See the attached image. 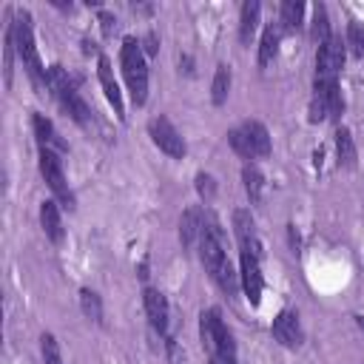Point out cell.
<instances>
[{
	"mask_svg": "<svg viewBox=\"0 0 364 364\" xmlns=\"http://www.w3.org/2000/svg\"><path fill=\"white\" fill-rule=\"evenodd\" d=\"M14 54H17V48H14V28H11V20H9L6 23V34H3V82H6V88L14 80Z\"/></svg>",
	"mask_w": 364,
	"mask_h": 364,
	"instance_id": "24",
	"label": "cell"
},
{
	"mask_svg": "<svg viewBox=\"0 0 364 364\" xmlns=\"http://www.w3.org/2000/svg\"><path fill=\"white\" fill-rule=\"evenodd\" d=\"M262 259L253 253H239V284L250 301V307L262 304V293H264V276H262Z\"/></svg>",
	"mask_w": 364,
	"mask_h": 364,
	"instance_id": "8",
	"label": "cell"
},
{
	"mask_svg": "<svg viewBox=\"0 0 364 364\" xmlns=\"http://www.w3.org/2000/svg\"><path fill=\"white\" fill-rule=\"evenodd\" d=\"M11 28H14V48H17V57L23 60V68L28 71V77H31L37 85H46V80H48V68L43 65L40 51H37L31 14H28L26 9H17L14 17H11Z\"/></svg>",
	"mask_w": 364,
	"mask_h": 364,
	"instance_id": "1",
	"label": "cell"
},
{
	"mask_svg": "<svg viewBox=\"0 0 364 364\" xmlns=\"http://www.w3.org/2000/svg\"><path fill=\"white\" fill-rule=\"evenodd\" d=\"M242 182H245L247 199H250L253 205H259L262 196H264V176H262V171H259L256 162H245V168H242Z\"/></svg>",
	"mask_w": 364,
	"mask_h": 364,
	"instance_id": "22",
	"label": "cell"
},
{
	"mask_svg": "<svg viewBox=\"0 0 364 364\" xmlns=\"http://www.w3.org/2000/svg\"><path fill=\"white\" fill-rule=\"evenodd\" d=\"M344 57H347V46L341 37H330L316 48V77L313 80H338L341 68H344Z\"/></svg>",
	"mask_w": 364,
	"mask_h": 364,
	"instance_id": "7",
	"label": "cell"
},
{
	"mask_svg": "<svg viewBox=\"0 0 364 364\" xmlns=\"http://www.w3.org/2000/svg\"><path fill=\"white\" fill-rule=\"evenodd\" d=\"M80 310L85 313V318L102 324V299L91 287H80Z\"/></svg>",
	"mask_w": 364,
	"mask_h": 364,
	"instance_id": "26",
	"label": "cell"
},
{
	"mask_svg": "<svg viewBox=\"0 0 364 364\" xmlns=\"http://www.w3.org/2000/svg\"><path fill=\"white\" fill-rule=\"evenodd\" d=\"M46 88L57 97V102L63 105V111L77 122V125H82V128H88L91 125V119H94V114H91V108H88V102L80 97V91H77V85H74V80L68 77V71L60 65V63H54V65H48V80H46Z\"/></svg>",
	"mask_w": 364,
	"mask_h": 364,
	"instance_id": "2",
	"label": "cell"
},
{
	"mask_svg": "<svg viewBox=\"0 0 364 364\" xmlns=\"http://www.w3.org/2000/svg\"><path fill=\"white\" fill-rule=\"evenodd\" d=\"M310 34H313V40H316L318 46H321L324 40H330V37H333V31H330V17H327V6H324V3H316V6H313Z\"/></svg>",
	"mask_w": 364,
	"mask_h": 364,
	"instance_id": "25",
	"label": "cell"
},
{
	"mask_svg": "<svg viewBox=\"0 0 364 364\" xmlns=\"http://www.w3.org/2000/svg\"><path fill=\"white\" fill-rule=\"evenodd\" d=\"M259 17H262V3L259 0H245L239 9V40L247 46L259 28Z\"/></svg>",
	"mask_w": 364,
	"mask_h": 364,
	"instance_id": "19",
	"label": "cell"
},
{
	"mask_svg": "<svg viewBox=\"0 0 364 364\" xmlns=\"http://www.w3.org/2000/svg\"><path fill=\"white\" fill-rule=\"evenodd\" d=\"M344 114V97L338 88V80H313V97H310V122L324 119H341Z\"/></svg>",
	"mask_w": 364,
	"mask_h": 364,
	"instance_id": "4",
	"label": "cell"
},
{
	"mask_svg": "<svg viewBox=\"0 0 364 364\" xmlns=\"http://www.w3.org/2000/svg\"><path fill=\"white\" fill-rule=\"evenodd\" d=\"M97 80H100V85H102V94H105L108 105L114 108L117 119H125L122 91H119V82H117V77H114V65H111V60H108L105 54H100V57H97Z\"/></svg>",
	"mask_w": 364,
	"mask_h": 364,
	"instance_id": "13",
	"label": "cell"
},
{
	"mask_svg": "<svg viewBox=\"0 0 364 364\" xmlns=\"http://www.w3.org/2000/svg\"><path fill=\"white\" fill-rule=\"evenodd\" d=\"M148 134H151V142H154L165 156L182 159V156L188 154V145H185L182 134L176 131V125H173L165 114H159V117H154V119L148 122Z\"/></svg>",
	"mask_w": 364,
	"mask_h": 364,
	"instance_id": "6",
	"label": "cell"
},
{
	"mask_svg": "<svg viewBox=\"0 0 364 364\" xmlns=\"http://www.w3.org/2000/svg\"><path fill=\"white\" fill-rule=\"evenodd\" d=\"M245 139H247V151H250V159H262V156H270V131L264 122L259 119H247L239 125Z\"/></svg>",
	"mask_w": 364,
	"mask_h": 364,
	"instance_id": "16",
	"label": "cell"
},
{
	"mask_svg": "<svg viewBox=\"0 0 364 364\" xmlns=\"http://www.w3.org/2000/svg\"><path fill=\"white\" fill-rule=\"evenodd\" d=\"M344 46L350 48L353 57H364V23H358V20H350V23H347Z\"/></svg>",
	"mask_w": 364,
	"mask_h": 364,
	"instance_id": "27",
	"label": "cell"
},
{
	"mask_svg": "<svg viewBox=\"0 0 364 364\" xmlns=\"http://www.w3.org/2000/svg\"><path fill=\"white\" fill-rule=\"evenodd\" d=\"M40 228L46 233V239L51 245H60L65 230H63V216H60V202L57 199H46L40 202Z\"/></svg>",
	"mask_w": 364,
	"mask_h": 364,
	"instance_id": "17",
	"label": "cell"
},
{
	"mask_svg": "<svg viewBox=\"0 0 364 364\" xmlns=\"http://www.w3.org/2000/svg\"><path fill=\"white\" fill-rule=\"evenodd\" d=\"M279 43H282V26L279 23H267L264 28H262V40H259V65L264 68V65H270L273 60H276V54H279Z\"/></svg>",
	"mask_w": 364,
	"mask_h": 364,
	"instance_id": "20",
	"label": "cell"
},
{
	"mask_svg": "<svg viewBox=\"0 0 364 364\" xmlns=\"http://www.w3.org/2000/svg\"><path fill=\"white\" fill-rule=\"evenodd\" d=\"M230 80H233L230 65H228V63H219L216 71H213V82H210V102H213L216 108L225 105V100H228V94H230Z\"/></svg>",
	"mask_w": 364,
	"mask_h": 364,
	"instance_id": "23",
	"label": "cell"
},
{
	"mask_svg": "<svg viewBox=\"0 0 364 364\" xmlns=\"http://www.w3.org/2000/svg\"><path fill=\"white\" fill-rule=\"evenodd\" d=\"M202 233H205V210L199 205H191L182 219H179V239H182V247L191 250V247H199L202 242Z\"/></svg>",
	"mask_w": 364,
	"mask_h": 364,
	"instance_id": "14",
	"label": "cell"
},
{
	"mask_svg": "<svg viewBox=\"0 0 364 364\" xmlns=\"http://www.w3.org/2000/svg\"><path fill=\"white\" fill-rule=\"evenodd\" d=\"M333 136H336V162H338V168L353 171L358 165V151H355V139H353L350 128L338 125Z\"/></svg>",
	"mask_w": 364,
	"mask_h": 364,
	"instance_id": "18",
	"label": "cell"
},
{
	"mask_svg": "<svg viewBox=\"0 0 364 364\" xmlns=\"http://www.w3.org/2000/svg\"><path fill=\"white\" fill-rule=\"evenodd\" d=\"M31 128H34V136H37V148H51V151H57V154H65V151H68L65 139L57 134L54 122H51L46 114L34 111V117H31Z\"/></svg>",
	"mask_w": 364,
	"mask_h": 364,
	"instance_id": "15",
	"label": "cell"
},
{
	"mask_svg": "<svg viewBox=\"0 0 364 364\" xmlns=\"http://www.w3.org/2000/svg\"><path fill=\"white\" fill-rule=\"evenodd\" d=\"M119 65H122V77H125L128 91H131V102L145 105L148 102V63H145L142 43L136 37H122Z\"/></svg>",
	"mask_w": 364,
	"mask_h": 364,
	"instance_id": "3",
	"label": "cell"
},
{
	"mask_svg": "<svg viewBox=\"0 0 364 364\" xmlns=\"http://www.w3.org/2000/svg\"><path fill=\"white\" fill-rule=\"evenodd\" d=\"M136 273H139V279H142V282L148 279V259H142V264L136 267Z\"/></svg>",
	"mask_w": 364,
	"mask_h": 364,
	"instance_id": "34",
	"label": "cell"
},
{
	"mask_svg": "<svg viewBox=\"0 0 364 364\" xmlns=\"http://www.w3.org/2000/svg\"><path fill=\"white\" fill-rule=\"evenodd\" d=\"M208 313H210V333H213V353H216L213 364H239L236 341H233L230 327L222 318V310L219 307H208Z\"/></svg>",
	"mask_w": 364,
	"mask_h": 364,
	"instance_id": "9",
	"label": "cell"
},
{
	"mask_svg": "<svg viewBox=\"0 0 364 364\" xmlns=\"http://www.w3.org/2000/svg\"><path fill=\"white\" fill-rule=\"evenodd\" d=\"M355 318V324H358V330H364V316H353Z\"/></svg>",
	"mask_w": 364,
	"mask_h": 364,
	"instance_id": "35",
	"label": "cell"
},
{
	"mask_svg": "<svg viewBox=\"0 0 364 364\" xmlns=\"http://www.w3.org/2000/svg\"><path fill=\"white\" fill-rule=\"evenodd\" d=\"M230 222H233V236L239 242V253H253L262 259V239H259L256 219H253L250 208H236L230 213Z\"/></svg>",
	"mask_w": 364,
	"mask_h": 364,
	"instance_id": "10",
	"label": "cell"
},
{
	"mask_svg": "<svg viewBox=\"0 0 364 364\" xmlns=\"http://www.w3.org/2000/svg\"><path fill=\"white\" fill-rule=\"evenodd\" d=\"M228 142H230V148H233L242 159H247V162H250V151H247V139H245L242 128H230V131H228Z\"/></svg>",
	"mask_w": 364,
	"mask_h": 364,
	"instance_id": "30",
	"label": "cell"
},
{
	"mask_svg": "<svg viewBox=\"0 0 364 364\" xmlns=\"http://www.w3.org/2000/svg\"><path fill=\"white\" fill-rule=\"evenodd\" d=\"M100 26H102V34H114L117 17H114V14H108V11H100Z\"/></svg>",
	"mask_w": 364,
	"mask_h": 364,
	"instance_id": "32",
	"label": "cell"
},
{
	"mask_svg": "<svg viewBox=\"0 0 364 364\" xmlns=\"http://www.w3.org/2000/svg\"><path fill=\"white\" fill-rule=\"evenodd\" d=\"M193 182H196V193L202 196V202H210V199L216 196V179H213L208 171H199V173L193 176Z\"/></svg>",
	"mask_w": 364,
	"mask_h": 364,
	"instance_id": "29",
	"label": "cell"
},
{
	"mask_svg": "<svg viewBox=\"0 0 364 364\" xmlns=\"http://www.w3.org/2000/svg\"><path fill=\"white\" fill-rule=\"evenodd\" d=\"M304 3L301 0H284L279 6V26L282 31H299L304 26Z\"/></svg>",
	"mask_w": 364,
	"mask_h": 364,
	"instance_id": "21",
	"label": "cell"
},
{
	"mask_svg": "<svg viewBox=\"0 0 364 364\" xmlns=\"http://www.w3.org/2000/svg\"><path fill=\"white\" fill-rule=\"evenodd\" d=\"M287 233H290V247H293V253L299 250V233H296V225H287Z\"/></svg>",
	"mask_w": 364,
	"mask_h": 364,
	"instance_id": "33",
	"label": "cell"
},
{
	"mask_svg": "<svg viewBox=\"0 0 364 364\" xmlns=\"http://www.w3.org/2000/svg\"><path fill=\"white\" fill-rule=\"evenodd\" d=\"M270 333L273 338L287 347V350H296L301 341H304V330H301V321H299V313L293 307H282L270 324Z\"/></svg>",
	"mask_w": 364,
	"mask_h": 364,
	"instance_id": "11",
	"label": "cell"
},
{
	"mask_svg": "<svg viewBox=\"0 0 364 364\" xmlns=\"http://www.w3.org/2000/svg\"><path fill=\"white\" fill-rule=\"evenodd\" d=\"M37 165H40V173H43L46 185L60 199V205L74 210V193H71V188L65 182V171H63V154H57L51 148H37Z\"/></svg>",
	"mask_w": 364,
	"mask_h": 364,
	"instance_id": "5",
	"label": "cell"
},
{
	"mask_svg": "<svg viewBox=\"0 0 364 364\" xmlns=\"http://www.w3.org/2000/svg\"><path fill=\"white\" fill-rule=\"evenodd\" d=\"M40 353H43V361H46V364H65V361H63L60 341H57L51 333H43V336H40Z\"/></svg>",
	"mask_w": 364,
	"mask_h": 364,
	"instance_id": "28",
	"label": "cell"
},
{
	"mask_svg": "<svg viewBox=\"0 0 364 364\" xmlns=\"http://www.w3.org/2000/svg\"><path fill=\"white\" fill-rule=\"evenodd\" d=\"M139 43L145 46V48H142L145 54H156V51H159V40H156V34H154V31H148V34H145Z\"/></svg>",
	"mask_w": 364,
	"mask_h": 364,
	"instance_id": "31",
	"label": "cell"
},
{
	"mask_svg": "<svg viewBox=\"0 0 364 364\" xmlns=\"http://www.w3.org/2000/svg\"><path fill=\"white\" fill-rule=\"evenodd\" d=\"M142 307H145V316H148V324L154 333H159L162 338H168V327H171V310H168V299L156 290V287H145L142 290Z\"/></svg>",
	"mask_w": 364,
	"mask_h": 364,
	"instance_id": "12",
	"label": "cell"
}]
</instances>
